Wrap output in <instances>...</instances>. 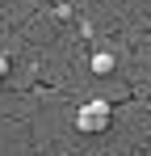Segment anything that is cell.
<instances>
[{
	"instance_id": "6da1fadb",
	"label": "cell",
	"mask_w": 151,
	"mask_h": 156,
	"mask_svg": "<svg viewBox=\"0 0 151 156\" xmlns=\"http://www.w3.org/2000/svg\"><path fill=\"white\" fill-rule=\"evenodd\" d=\"M109 118H113V110L109 101H84L76 110V131H84V135H101V131H109Z\"/></svg>"
},
{
	"instance_id": "7a4b0ae2",
	"label": "cell",
	"mask_w": 151,
	"mask_h": 156,
	"mask_svg": "<svg viewBox=\"0 0 151 156\" xmlns=\"http://www.w3.org/2000/svg\"><path fill=\"white\" fill-rule=\"evenodd\" d=\"M92 72H97V76H109V72H113V55L97 51V55H92Z\"/></svg>"
},
{
	"instance_id": "3957f363",
	"label": "cell",
	"mask_w": 151,
	"mask_h": 156,
	"mask_svg": "<svg viewBox=\"0 0 151 156\" xmlns=\"http://www.w3.org/2000/svg\"><path fill=\"white\" fill-rule=\"evenodd\" d=\"M8 76V55H0V80Z\"/></svg>"
}]
</instances>
